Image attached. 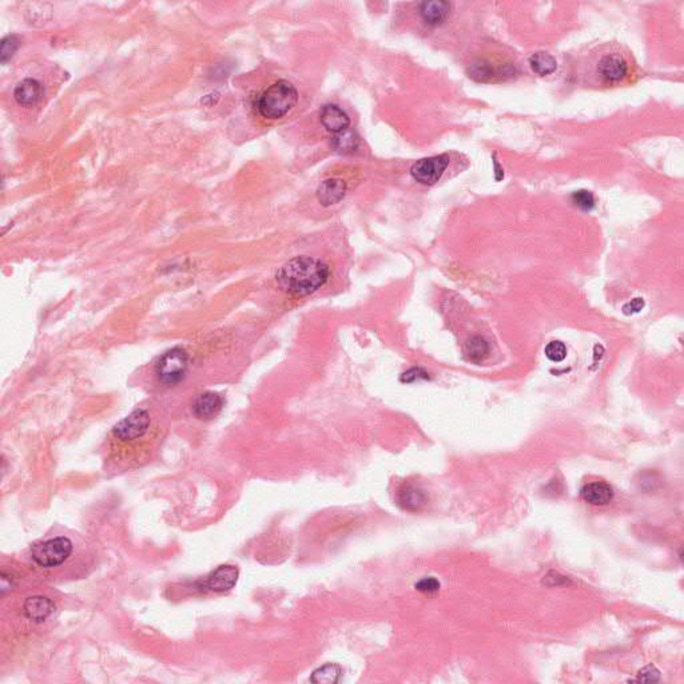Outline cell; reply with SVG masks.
Here are the masks:
<instances>
[{"mask_svg": "<svg viewBox=\"0 0 684 684\" xmlns=\"http://www.w3.org/2000/svg\"><path fill=\"white\" fill-rule=\"evenodd\" d=\"M329 266L313 257H297L278 270L275 280L283 292L304 297L321 289L329 280Z\"/></svg>", "mask_w": 684, "mask_h": 684, "instance_id": "6da1fadb", "label": "cell"}, {"mask_svg": "<svg viewBox=\"0 0 684 684\" xmlns=\"http://www.w3.org/2000/svg\"><path fill=\"white\" fill-rule=\"evenodd\" d=\"M298 100V91L289 80H277L257 99V110L262 118L280 120L293 109Z\"/></svg>", "mask_w": 684, "mask_h": 684, "instance_id": "7a4b0ae2", "label": "cell"}, {"mask_svg": "<svg viewBox=\"0 0 684 684\" xmlns=\"http://www.w3.org/2000/svg\"><path fill=\"white\" fill-rule=\"evenodd\" d=\"M73 554V543L67 537H55L43 543L36 544L31 551L33 562L43 568H54L63 564Z\"/></svg>", "mask_w": 684, "mask_h": 684, "instance_id": "3957f363", "label": "cell"}, {"mask_svg": "<svg viewBox=\"0 0 684 684\" xmlns=\"http://www.w3.org/2000/svg\"><path fill=\"white\" fill-rule=\"evenodd\" d=\"M189 367V356L182 349L166 352L155 365V374L164 385H175L184 380Z\"/></svg>", "mask_w": 684, "mask_h": 684, "instance_id": "277c9868", "label": "cell"}, {"mask_svg": "<svg viewBox=\"0 0 684 684\" xmlns=\"http://www.w3.org/2000/svg\"><path fill=\"white\" fill-rule=\"evenodd\" d=\"M449 162H451V158L448 154L423 158L413 164L411 175L416 182L421 185H435L436 182H438L443 174L446 173Z\"/></svg>", "mask_w": 684, "mask_h": 684, "instance_id": "5b68a950", "label": "cell"}, {"mask_svg": "<svg viewBox=\"0 0 684 684\" xmlns=\"http://www.w3.org/2000/svg\"><path fill=\"white\" fill-rule=\"evenodd\" d=\"M150 428V414L147 411L137 409L126 419L117 423L112 429V436L122 443L134 441L146 435Z\"/></svg>", "mask_w": 684, "mask_h": 684, "instance_id": "8992f818", "label": "cell"}, {"mask_svg": "<svg viewBox=\"0 0 684 684\" xmlns=\"http://www.w3.org/2000/svg\"><path fill=\"white\" fill-rule=\"evenodd\" d=\"M597 74L607 83H618L628 74V63L621 55H604L599 60Z\"/></svg>", "mask_w": 684, "mask_h": 684, "instance_id": "52a82bcc", "label": "cell"}, {"mask_svg": "<svg viewBox=\"0 0 684 684\" xmlns=\"http://www.w3.org/2000/svg\"><path fill=\"white\" fill-rule=\"evenodd\" d=\"M238 576V568L234 565H219L202 582V586L213 592H226L237 584Z\"/></svg>", "mask_w": 684, "mask_h": 684, "instance_id": "ba28073f", "label": "cell"}, {"mask_svg": "<svg viewBox=\"0 0 684 684\" xmlns=\"http://www.w3.org/2000/svg\"><path fill=\"white\" fill-rule=\"evenodd\" d=\"M320 120L326 130L335 135L348 130L350 125L348 114L337 105H325L320 111Z\"/></svg>", "mask_w": 684, "mask_h": 684, "instance_id": "9c48e42d", "label": "cell"}, {"mask_svg": "<svg viewBox=\"0 0 684 684\" xmlns=\"http://www.w3.org/2000/svg\"><path fill=\"white\" fill-rule=\"evenodd\" d=\"M223 399L214 391H205L193 404V414L198 420H211L221 412Z\"/></svg>", "mask_w": 684, "mask_h": 684, "instance_id": "30bf717a", "label": "cell"}, {"mask_svg": "<svg viewBox=\"0 0 684 684\" xmlns=\"http://www.w3.org/2000/svg\"><path fill=\"white\" fill-rule=\"evenodd\" d=\"M419 14L425 24L432 27L441 26L451 15V4L444 0L423 1L420 4Z\"/></svg>", "mask_w": 684, "mask_h": 684, "instance_id": "8fae6325", "label": "cell"}, {"mask_svg": "<svg viewBox=\"0 0 684 684\" xmlns=\"http://www.w3.org/2000/svg\"><path fill=\"white\" fill-rule=\"evenodd\" d=\"M54 603L48 597H28L23 603L24 616L28 620H33L35 623H42L44 620L48 619L54 612Z\"/></svg>", "mask_w": 684, "mask_h": 684, "instance_id": "7c38bea8", "label": "cell"}, {"mask_svg": "<svg viewBox=\"0 0 684 684\" xmlns=\"http://www.w3.org/2000/svg\"><path fill=\"white\" fill-rule=\"evenodd\" d=\"M347 194V184L340 178L324 181L317 190V199L322 206L338 204Z\"/></svg>", "mask_w": 684, "mask_h": 684, "instance_id": "4fadbf2b", "label": "cell"}, {"mask_svg": "<svg viewBox=\"0 0 684 684\" xmlns=\"http://www.w3.org/2000/svg\"><path fill=\"white\" fill-rule=\"evenodd\" d=\"M44 90L41 82L36 79H24L14 91L16 102L22 106H33L43 98Z\"/></svg>", "mask_w": 684, "mask_h": 684, "instance_id": "5bb4252c", "label": "cell"}, {"mask_svg": "<svg viewBox=\"0 0 684 684\" xmlns=\"http://www.w3.org/2000/svg\"><path fill=\"white\" fill-rule=\"evenodd\" d=\"M582 499L591 505H607L614 500V489L607 483L595 481L582 488Z\"/></svg>", "mask_w": 684, "mask_h": 684, "instance_id": "9a60e30c", "label": "cell"}, {"mask_svg": "<svg viewBox=\"0 0 684 684\" xmlns=\"http://www.w3.org/2000/svg\"><path fill=\"white\" fill-rule=\"evenodd\" d=\"M513 74H515V68H512L510 65H505L504 68L496 70L487 60H476L469 67V76L476 82H483V83L490 82L495 76H512Z\"/></svg>", "mask_w": 684, "mask_h": 684, "instance_id": "2e32d148", "label": "cell"}, {"mask_svg": "<svg viewBox=\"0 0 684 684\" xmlns=\"http://www.w3.org/2000/svg\"><path fill=\"white\" fill-rule=\"evenodd\" d=\"M397 501H399V505L401 507L402 510L416 512V510H421L423 505L426 504V495L417 487L405 485L404 488L400 489Z\"/></svg>", "mask_w": 684, "mask_h": 684, "instance_id": "e0dca14e", "label": "cell"}, {"mask_svg": "<svg viewBox=\"0 0 684 684\" xmlns=\"http://www.w3.org/2000/svg\"><path fill=\"white\" fill-rule=\"evenodd\" d=\"M530 65L533 73L540 76L551 75L557 70V62L554 56L543 51L533 54L530 58Z\"/></svg>", "mask_w": 684, "mask_h": 684, "instance_id": "ac0fdd59", "label": "cell"}, {"mask_svg": "<svg viewBox=\"0 0 684 684\" xmlns=\"http://www.w3.org/2000/svg\"><path fill=\"white\" fill-rule=\"evenodd\" d=\"M467 359L472 362H481L488 357L489 345L485 338L476 336L472 337L465 345Z\"/></svg>", "mask_w": 684, "mask_h": 684, "instance_id": "d6986e66", "label": "cell"}, {"mask_svg": "<svg viewBox=\"0 0 684 684\" xmlns=\"http://www.w3.org/2000/svg\"><path fill=\"white\" fill-rule=\"evenodd\" d=\"M359 144V137L353 131H344V132L336 134L332 138V147L336 152H342V154H349L357 150Z\"/></svg>", "mask_w": 684, "mask_h": 684, "instance_id": "ffe728a7", "label": "cell"}, {"mask_svg": "<svg viewBox=\"0 0 684 684\" xmlns=\"http://www.w3.org/2000/svg\"><path fill=\"white\" fill-rule=\"evenodd\" d=\"M342 670L337 664H326L324 667L315 670L310 680L317 684H333L338 682Z\"/></svg>", "mask_w": 684, "mask_h": 684, "instance_id": "44dd1931", "label": "cell"}, {"mask_svg": "<svg viewBox=\"0 0 684 684\" xmlns=\"http://www.w3.org/2000/svg\"><path fill=\"white\" fill-rule=\"evenodd\" d=\"M545 357L552 362H562L567 357V347L562 341H552L545 347Z\"/></svg>", "mask_w": 684, "mask_h": 684, "instance_id": "7402d4cb", "label": "cell"}, {"mask_svg": "<svg viewBox=\"0 0 684 684\" xmlns=\"http://www.w3.org/2000/svg\"><path fill=\"white\" fill-rule=\"evenodd\" d=\"M572 202L579 209H582L584 211H589L595 207V196L588 190H579V191H575L572 194Z\"/></svg>", "mask_w": 684, "mask_h": 684, "instance_id": "603a6c76", "label": "cell"}, {"mask_svg": "<svg viewBox=\"0 0 684 684\" xmlns=\"http://www.w3.org/2000/svg\"><path fill=\"white\" fill-rule=\"evenodd\" d=\"M19 43L21 42H19L18 36H15V35H9L1 41L0 56H1L3 63H6L10 58H12V55L16 53V50L19 48Z\"/></svg>", "mask_w": 684, "mask_h": 684, "instance_id": "cb8c5ba5", "label": "cell"}, {"mask_svg": "<svg viewBox=\"0 0 684 684\" xmlns=\"http://www.w3.org/2000/svg\"><path fill=\"white\" fill-rule=\"evenodd\" d=\"M416 589L423 594H433L440 589V583L435 577H425L416 584Z\"/></svg>", "mask_w": 684, "mask_h": 684, "instance_id": "d4e9b609", "label": "cell"}, {"mask_svg": "<svg viewBox=\"0 0 684 684\" xmlns=\"http://www.w3.org/2000/svg\"><path fill=\"white\" fill-rule=\"evenodd\" d=\"M644 300L643 298H633L630 302L623 306V313L626 315H635V313H639L641 309L644 307Z\"/></svg>", "mask_w": 684, "mask_h": 684, "instance_id": "484cf974", "label": "cell"}, {"mask_svg": "<svg viewBox=\"0 0 684 684\" xmlns=\"http://www.w3.org/2000/svg\"><path fill=\"white\" fill-rule=\"evenodd\" d=\"M638 680L639 682H656V680H659V671L655 667L648 665L639 673Z\"/></svg>", "mask_w": 684, "mask_h": 684, "instance_id": "4316f807", "label": "cell"}, {"mask_svg": "<svg viewBox=\"0 0 684 684\" xmlns=\"http://www.w3.org/2000/svg\"><path fill=\"white\" fill-rule=\"evenodd\" d=\"M421 379H428V373L421 368H413V369L408 370L406 373L402 374L401 380L405 381V382H413V381L421 380Z\"/></svg>", "mask_w": 684, "mask_h": 684, "instance_id": "83f0119b", "label": "cell"}, {"mask_svg": "<svg viewBox=\"0 0 684 684\" xmlns=\"http://www.w3.org/2000/svg\"><path fill=\"white\" fill-rule=\"evenodd\" d=\"M12 586H14L12 579H9V576L3 572V574H1V592L6 594V591H7V589H11Z\"/></svg>", "mask_w": 684, "mask_h": 684, "instance_id": "f1b7e54d", "label": "cell"}, {"mask_svg": "<svg viewBox=\"0 0 684 684\" xmlns=\"http://www.w3.org/2000/svg\"><path fill=\"white\" fill-rule=\"evenodd\" d=\"M495 170H496V172H495V174H496V181L503 179V178H504V172H503V169L500 167V164L498 163V161H495Z\"/></svg>", "mask_w": 684, "mask_h": 684, "instance_id": "f546056e", "label": "cell"}]
</instances>
